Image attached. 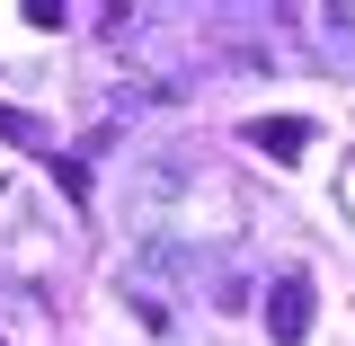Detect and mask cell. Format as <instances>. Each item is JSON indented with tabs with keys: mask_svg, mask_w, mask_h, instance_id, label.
Wrapping results in <instances>:
<instances>
[{
	"mask_svg": "<svg viewBox=\"0 0 355 346\" xmlns=\"http://www.w3.org/2000/svg\"><path fill=\"white\" fill-rule=\"evenodd\" d=\"M266 338L275 346L311 338V275H275V293H266Z\"/></svg>",
	"mask_w": 355,
	"mask_h": 346,
	"instance_id": "obj_1",
	"label": "cell"
},
{
	"mask_svg": "<svg viewBox=\"0 0 355 346\" xmlns=\"http://www.w3.org/2000/svg\"><path fill=\"white\" fill-rule=\"evenodd\" d=\"M249 142H258V151H275V160H293V151H311V125H302V116H258V125H249Z\"/></svg>",
	"mask_w": 355,
	"mask_h": 346,
	"instance_id": "obj_2",
	"label": "cell"
},
{
	"mask_svg": "<svg viewBox=\"0 0 355 346\" xmlns=\"http://www.w3.org/2000/svg\"><path fill=\"white\" fill-rule=\"evenodd\" d=\"M0 133H9V142H27V133H36V125H27L18 107H0Z\"/></svg>",
	"mask_w": 355,
	"mask_h": 346,
	"instance_id": "obj_3",
	"label": "cell"
},
{
	"mask_svg": "<svg viewBox=\"0 0 355 346\" xmlns=\"http://www.w3.org/2000/svg\"><path fill=\"white\" fill-rule=\"evenodd\" d=\"M0 346H9V338H0Z\"/></svg>",
	"mask_w": 355,
	"mask_h": 346,
	"instance_id": "obj_4",
	"label": "cell"
}]
</instances>
